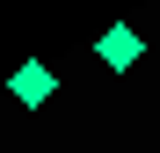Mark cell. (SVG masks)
Masks as SVG:
<instances>
[{
    "instance_id": "1",
    "label": "cell",
    "mask_w": 160,
    "mask_h": 153,
    "mask_svg": "<svg viewBox=\"0 0 160 153\" xmlns=\"http://www.w3.org/2000/svg\"><path fill=\"white\" fill-rule=\"evenodd\" d=\"M95 59L109 66V73H124V66H138V59H146V37L131 29V22H109V29L95 37Z\"/></svg>"
},
{
    "instance_id": "2",
    "label": "cell",
    "mask_w": 160,
    "mask_h": 153,
    "mask_svg": "<svg viewBox=\"0 0 160 153\" xmlns=\"http://www.w3.org/2000/svg\"><path fill=\"white\" fill-rule=\"evenodd\" d=\"M51 88H58V66H44V59H37V66H22L15 80H8V95L22 102V110H44V102H51Z\"/></svg>"
}]
</instances>
